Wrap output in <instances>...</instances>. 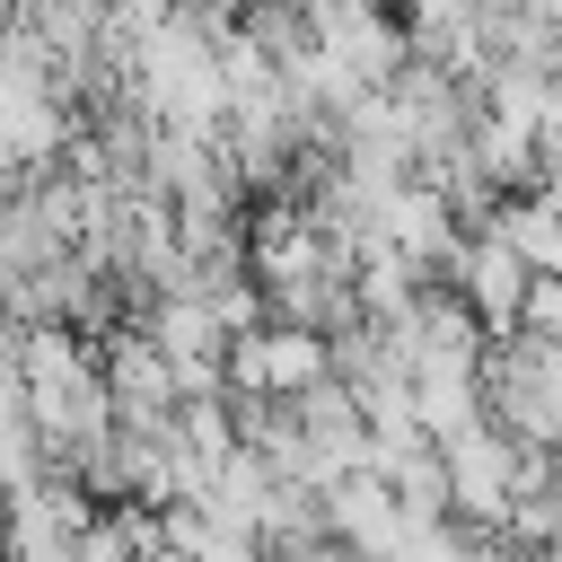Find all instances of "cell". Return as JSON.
<instances>
[{
    "mask_svg": "<svg viewBox=\"0 0 562 562\" xmlns=\"http://www.w3.org/2000/svg\"><path fill=\"white\" fill-rule=\"evenodd\" d=\"M501 237L518 246V263H527V272H562V184L518 193V202L501 211Z\"/></svg>",
    "mask_w": 562,
    "mask_h": 562,
    "instance_id": "7a4b0ae2",
    "label": "cell"
},
{
    "mask_svg": "<svg viewBox=\"0 0 562 562\" xmlns=\"http://www.w3.org/2000/svg\"><path fill=\"white\" fill-rule=\"evenodd\" d=\"M448 263H457V299H465V316H474L483 334H518V299H527V263H518V246L492 228V237L457 246Z\"/></svg>",
    "mask_w": 562,
    "mask_h": 562,
    "instance_id": "6da1fadb",
    "label": "cell"
}]
</instances>
